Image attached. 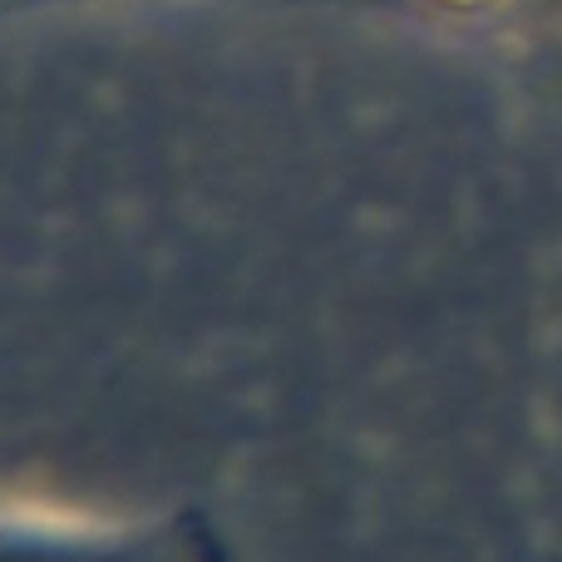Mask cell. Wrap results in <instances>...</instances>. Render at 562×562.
Wrapping results in <instances>:
<instances>
[{"label": "cell", "mask_w": 562, "mask_h": 562, "mask_svg": "<svg viewBox=\"0 0 562 562\" xmlns=\"http://www.w3.org/2000/svg\"><path fill=\"white\" fill-rule=\"evenodd\" d=\"M0 562H183L148 558L144 538H89V533H40V528H10L0 533Z\"/></svg>", "instance_id": "6da1fadb"}]
</instances>
